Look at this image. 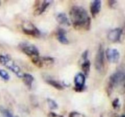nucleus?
Returning a JSON list of instances; mask_svg holds the SVG:
<instances>
[{
	"label": "nucleus",
	"mask_w": 125,
	"mask_h": 117,
	"mask_svg": "<svg viewBox=\"0 0 125 117\" xmlns=\"http://www.w3.org/2000/svg\"><path fill=\"white\" fill-rule=\"evenodd\" d=\"M18 47L22 52L32 58L39 56V49L32 44L28 42H23L20 44Z\"/></svg>",
	"instance_id": "nucleus-4"
},
{
	"label": "nucleus",
	"mask_w": 125,
	"mask_h": 117,
	"mask_svg": "<svg viewBox=\"0 0 125 117\" xmlns=\"http://www.w3.org/2000/svg\"><path fill=\"white\" fill-rule=\"evenodd\" d=\"M121 117H125V116L123 115H122V116H121Z\"/></svg>",
	"instance_id": "nucleus-25"
},
{
	"label": "nucleus",
	"mask_w": 125,
	"mask_h": 117,
	"mask_svg": "<svg viewBox=\"0 0 125 117\" xmlns=\"http://www.w3.org/2000/svg\"><path fill=\"white\" fill-rule=\"evenodd\" d=\"M106 56L107 60L111 63H117L120 58V53L118 51L114 48H108L106 51Z\"/></svg>",
	"instance_id": "nucleus-8"
},
{
	"label": "nucleus",
	"mask_w": 125,
	"mask_h": 117,
	"mask_svg": "<svg viewBox=\"0 0 125 117\" xmlns=\"http://www.w3.org/2000/svg\"><path fill=\"white\" fill-rule=\"evenodd\" d=\"M47 102H48V104L49 107H50L51 109L55 110L56 109V108H57L58 106H57V103H56L53 99H48Z\"/></svg>",
	"instance_id": "nucleus-19"
},
{
	"label": "nucleus",
	"mask_w": 125,
	"mask_h": 117,
	"mask_svg": "<svg viewBox=\"0 0 125 117\" xmlns=\"http://www.w3.org/2000/svg\"><path fill=\"white\" fill-rule=\"evenodd\" d=\"M0 78L5 80H8L10 79V76L4 69H0Z\"/></svg>",
	"instance_id": "nucleus-20"
},
{
	"label": "nucleus",
	"mask_w": 125,
	"mask_h": 117,
	"mask_svg": "<svg viewBox=\"0 0 125 117\" xmlns=\"http://www.w3.org/2000/svg\"><path fill=\"white\" fill-rule=\"evenodd\" d=\"M69 117H87L84 114L78 112H72L69 114Z\"/></svg>",
	"instance_id": "nucleus-21"
},
{
	"label": "nucleus",
	"mask_w": 125,
	"mask_h": 117,
	"mask_svg": "<svg viewBox=\"0 0 125 117\" xmlns=\"http://www.w3.org/2000/svg\"><path fill=\"white\" fill-rule=\"evenodd\" d=\"M21 78L23 79V82L24 83V84H25L29 88H31L32 87L33 81H34V77L32 75H31L30 74H28V73H24Z\"/></svg>",
	"instance_id": "nucleus-15"
},
{
	"label": "nucleus",
	"mask_w": 125,
	"mask_h": 117,
	"mask_svg": "<svg viewBox=\"0 0 125 117\" xmlns=\"http://www.w3.org/2000/svg\"><path fill=\"white\" fill-rule=\"evenodd\" d=\"M101 8V1L100 0H95L90 4V12L93 17H96V15L100 12Z\"/></svg>",
	"instance_id": "nucleus-11"
},
{
	"label": "nucleus",
	"mask_w": 125,
	"mask_h": 117,
	"mask_svg": "<svg viewBox=\"0 0 125 117\" xmlns=\"http://www.w3.org/2000/svg\"><path fill=\"white\" fill-rule=\"evenodd\" d=\"M122 29L121 28H115L111 30L107 35V39L112 42H117L120 39L122 35Z\"/></svg>",
	"instance_id": "nucleus-9"
},
{
	"label": "nucleus",
	"mask_w": 125,
	"mask_h": 117,
	"mask_svg": "<svg viewBox=\"0 0 125 117\" xmlns=\"http://www.w3.org/2000/svg\"><path fill=\"white\" fill-rule=\"evenodd\" d=\"M0 5H1V1H0Z\"/></svg>",
	"instance_id": "nucleus-26"
},
{
	"label": "nucleus",
	"mask_w": 125,
	"mask_h": 117,
	"mask_svg": "<svg viewBox=\"0 0 125 117\" xmlns=\"http://www.w3.org/2000/svg\"><path fill=\"white\" fill-rule=\"evenodd\" d=\"M22 30L26 35H31L34 37H39L41 35L40 30L32 23L28 21H25L22 24Z\"/></svg>",
	"instance_id": "nucleus-5"
},
{
	"label": "nucleus",
	"mask_w": 125,
	"mask_h": 117,
	"mask_svg": "<svg viewBox=\"0 0 125 117\" xmlns=\"http://www.w3.org/2000/svg\"><path fill=\"white\" fill-rule=\"evenodd\" d=\"M49 117H62V116L56 114V113H52V112H51V113H50V115H49Z\"/></svg>",
	"instance_id": "nucleus-23"
},
{
	"label": "nucleus",
	"mask_w": 125,
	"mask_h": 117,
	"mask_svg": "<svg viewBox=\"0 0 125 117\" xmlns=\"http://www.w3.org/2000/svg\"><path fill=\"white\" fill-rule=\"evenodd\" d=\"M90 68V62L89 60L86 59L84 60L83 63L82 64V69L84 73V76H87L89 74Z\"/></svg>",
	"instance_id": "nucleus-16"
},
{
	"label": "nucleus",
	"mask_w": 125,
	"mask_h": 117,
	"mask_svg": "<svg viewBox=\"0 0 125 117\" xmlns=\"http://www.w3.org/2000/svg\"><path fill=\"white\" fill-rule=\"evenodd\" d=\"M0 63L13 72L18 78H22L24 73L22 72L19 66L9 57L7 56H2V55L0 56Z\"/></svg>",
	"instance_id": "nucleus-2"
},
{
	"label": "nucleus",
	"mask_w": 125,
	"mask_h": 117,
	"mask_svg": "<svg viewBox=\"0 0 125 117\" xmlns=\"http://www.w3.org/2000/svg\"><path fill=\"white\" fill-rule=\"evenodd\" d=\"M70 18L73 27L78 30H89L91 20L86 10L83 7L74 6L70 11Z\"/></svg>",
	"instance_id": "nucleus-1"
},
{
	"label": "nucleus",
	"mask_w": 125,
	"mask_h": 117,
	"mask_svg": "<svg viewBox=\"0 0 125 117\" xmlns=\"http://www.w3.org/2000/svg\"><path fill=\"white\" fill-rule=\"evenodd\" d=\"M125 73L123 71H118L114 73L109 78L108 88L112 91L115 87L119 86L124 82Z\"/></svg>",
	"instance_id": "nucleus-3"
},
{
	"label": "nucleus",
	"mask_w": 125,
	"mask_h": 117,
	"mask_svg": "<svg viewBox=\"0 0 125 117\" xmlns=\"http://www.w3.org/2000/svg\"><path fill=\"white\" fill-rule=\"evenodd\" d=\"M66 32L65 30L62 28H59L57 31V40L59 41L60 43L64 45H67L69 43L68 39L66 37Z\"/></svg>",
	"instance_id": "nucleus-13"
},
{
	"label": "nucleus",
	"mask_w": 125,
	"mask_h": 117,
	"mask_svg": "<svg viewBox=\"0 0 125 117\" xmlns=\"http://www.w3.org/2000/svg\"><path fill=\"white\" fill-rule=\"evenodd\" d=\"M0 112L3 117H19L14 116L8 109L3 107H0Z\"/></svg>",
	"instance_id": "nucleus-18"
},
{
	"label": "nucleus",
	"mask_w": 125,
	"mask_h": 117,
	"mask_svg": "<svg viewBox=\"0 0 125 117\" xmlns=\"http://www.w3.org/2000/svg\"><path fill=\"white\" fill-rule=\"evenodd\" d=\"M110 3V6H111V7H112V6H114V4H115V2H116V1H109V2Z\"/></svg>",
	"instance_id": "nucleus-24"
},
{
	"label": "nucleus",
	"mask_w": 125,
	"mask_h": 117,
	"mask_svg": "<svg viewBox=\"0 0 125 117\" xmlns=\"http://www.w3.org/2000/svg\"><path fill=\"white\" fill-rule=\"evenodd\" d=\"M32 62L37 67L39 68H43L51 67L54 63V59L49 57H40L39 56H37L32 58Z\"/></svg>",
	"instance_id": "nucleus-7"
},
{
	"label": "nucleus",
	"mask_w": 125,
	"mask_h": 117,
	"mask_svg": "<svg viewBox=\"0 0 125 117\" xmlns=\"http://www.w3.org/2000/svg\"><path fill=\"white\" fill-rule=\"evenodd\" d=\"M112 105H113V107L114 108H117V107L119 106V101H118V99H115Z\"/></svg>",
	"instance_id": "nucleus-22"
},
{
	"label": "nucleus",
	"mask_w": 125,
	"mask_h": 117,
	"mask_svg": "<svg viewBox=\"0 0 125 117\" xmlns=\"http://www.w3.org/2000/svg\"><path fill=\"white\" fill-rule=\"evenodd\" d=\"M57 21L61 24L64 26H70V22L68 20V17H67L65 13H59L57 15L56 17Z\"/></svg>",
	"instance_id": "nucleus-14"
},
{
	"label": "nucleus",
	"mask_w": 125,
	"mask_h": 117,
	"mask_svg": "<svg viewBox=\"0 0 125 117\" xmlns=\"http://www.w3.org/2000/svg\"><path fill=\"white\" fill-rule=\"evenodd\" d=\"M51 2V1H43L42 2H40V4L37 5V7L34 12L35 15H40L43 13L46 10V8L50 6Z\"/></svg>",
	"instance_id": "nucleus-12"
},
{
	"label": "nucleus",
	"mask_w": 125,
	"mask_h": 117,
	"mask_svg": "<svg viewBox=\"0 0 125 117\" xmlns=\"http://www.w3.org/2000/svg\"><path fill=\"white\" fill-rule=\"evenodd\" d=\"M104 51L102 45H100L95 59V69L98 71H101L104 68Z\"/></svg>",
	"instance_id": "nucleus-6"
},
{
	"label": "nucleus",
	"mask_w": 125,
	"mask_h": 117,
	"mask_svg": "<svg viewBox=\"0 0 125 117\" xmlns=\"http://www.w3.org/2000/svg\"><path fill=\"white\" fill-rule=\"evenodd\" d=\"M75 87L78 90H81L84 88L85 82V76L83 73H78L74 78Z\"/></svg>",
	"instance_id": "nucleus-10"
},
{
	"label": "nucleus",
	"mask_w": 125,
	"mask_h": 117,
	"mask_svg": "<svg viewBox=\"0 0 125 117\" xmlns=\"http://www.w3.org/2000/svg\"><path fill=\"white\" fill-rule=\"evenodd\" d=\"M46 82H48V84H49L50 85H51V86L54 87L55 88L57 89V90H61L63 89V87H62V85H61L59 82L56 81V80H53V79H48V80H46Z\"/></svg>",
	"instance_id": "nucleus-17"
}]
</instances>
